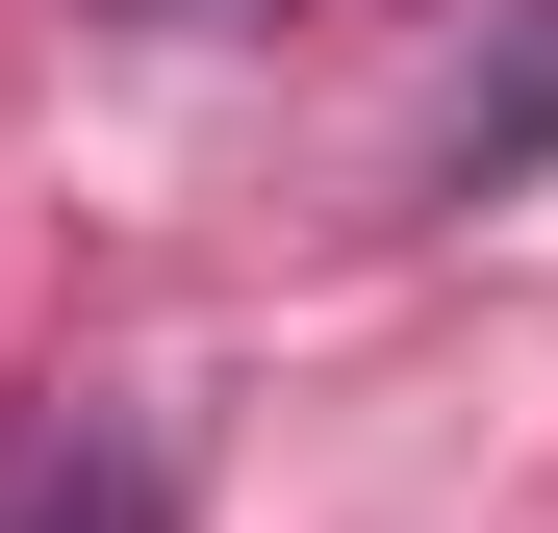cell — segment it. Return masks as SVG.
<instances>
[{"label": "cell", "instance_id": "6da1fadb", "mask_svg": "<svg viewBox=\"0 0 558 533\" xmlns=\"http://www.w3.org/2000/svg\"><path fill=\"white\" fill-rule=\"evenodd\" d=\"M0 533H153V432L128 407H26L0 432Z\"/></svg>", "mask_w": 558, "mask_h": 533}]
</instances>
